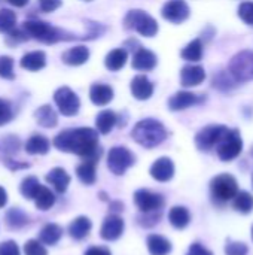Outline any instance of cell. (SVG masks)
Instances as JSON below:
<instances>
[{
  "instance_id": "obj_32",
  "label": "cell",
  "mask_w": 253,
  "mask_h": 255,
  "mask_svg": "<svg viewBox=\"0 0 253 255\" xmlns=\"http://www.w3.org/2000/svg\"><path fill=\"white\" fill-rule=\"evenodd\" d=\"M182 58L186 60V61H200L201 57H203V43L200 39H194L191 40L180 52Z\"/></svg>"
},
{
  "instance_id": "obj_44",
  "label": "cell",
  "mask_w": 253,
  "mask_h": 255,
  "mask_svg": "<svg viewBox=\"0 0 253 255\" xmlns=\"http://www.w3.org/2000/svg\"><path fill=\"white\" fill-rule=\"evenodd\" d=\"M13 117L12 112V106L7 100L0 99V126H4L6 123H9Z\"/></svg>"
},
{
  "instance_id": "obj_10",
  "label": "cell",
  "mask_w": 253,
  "mask_h": 255,
  "mask_svg": "<svg viewBox=\"0 0 253 255\" xmlns=\"http://www.w3.org/2000/svg\"><path fill=\"white\" fill-rule=\"evenodd\" d=\"M54 100H55L58 111L66 117H73L79 112V108H81L79 97L69 87L58 88L54 93Z\"/></svg>"
},
{
  "instance_id": "obj_20",
  "label": "cell",
  "mask_w": 253,
  "mask_h": 255,
  "mask_svg": "<svg viewBox=\"0 0 253 255\" xmlns=\"http://www.w3.org/2000/svg\"><path fill=\"white\" fill-rule=\"evenodd\" d=\"M89 58V49L84 45L73 46L63 54V61L69 66H81Z\"/></svg>"
},
{
  "instance_id": "obj_36",
  "label": "cell",
  "mask_w": 253,
  "mask_h": 255,
  "mask_svg": "<svg viewBox=\"0 0 253 255\" xmlns=\"http://www.w3.org/2000/svg\"><path fill=\"white\" fill-rule=\"evenodd\" d=\"M34 202H36L37 209H40V211H48V209H51V208L54 206V203H55V196H54V193H52L49 188L42 187L40 191L37 193Z\"/></svg>"
},
{
  "instance_id": "obj_6",
  "label": "cell",
  "mask_w": 253,
  "mask_h": 255,
  "mask_svg": "<svg viewBox=\"0 0 253 255\" xmlns=\"http://www.w3.org/2000/svg\"><path fill=\"white\" fill-rule=\"evenodd\" d=\"M228 72L236 78V81L240 82H248L253 81V52L252 51H242L236 54L230 64H228Z\"/></svg>"
},
{
  "instance_id": "obj_30",
  "label": "cell",
  "mask_w": 253,
  "mask_h": 255,
  "mask_svg": "<svg viewBox=\"0 0 253 255\" xmlns=\"http://www.w3.org/2000/svg\"><path fill=\"white\" fill-rule=\"evenodd\" d=\"M25 151L31 155H43L49 151V140L45 136H31L25 143Z\"/></svg>"
},
{
  "instance_id": "obj_4",
  "label": "cell",
  "mask_w": 253,
  "mask_h": 255,
  "mask_svg": "<svg viewBox=\"0 0 253 255\" xmlns=\"http://www.w3.org/2000/svg\"><path fill=\"white\" fill-rule=\"evenodd\" d=\"M124 27L127 30H136L145 37H154L158 33V22L140 9H133L125 15Z\"/></svg>"
},
{
  "instance_id": "obj_37",
  "label": "cell",
  "mask_w": 253,
  "mask_h": 255,
  "mask_svg": "<svg viewBox=\"0 0 253 255\" xmlns=\"http://www.w3.org/2000/svg\"><path fill=\"white\" fill-rule=\"evenodd\" d=\"M16 24V15L10 9H0V31L9 33Z\"/></svg>"
},
{
  "instance_id": "obj_19",
  "label": "cell",
  "mask_w": 253,
  "mask_h": 255,
  "mask_svg": "<svg viewBox=\"0 0 253 255\" xmlns=\"http://www.w3.org/2000/svg\"><path fill=\"white\" fill-rule=\"evenodd\" d=\"M89 99L97 106H106L113 99V90L106 84H92L89 88Z\"/></svg>"
},
{
  "instance_id": "obj_15",
  "label": "cell",
  "mask_w": 253,
  "mask_h": 255,
  "mask_svg": "<svg viewBox=\"0 0 253 255\" xmlns=\"http://www.w3.org/2000/svg\"><path fill=\"white\" fill-rule=\"evenodd\" d=\"M151 176L158 182H169L174 176V164L169 157H161L151 166Z\"/></svg>"
},
{
  "instance_id": "obj_48",
  "label": "cell",
  "mask_w": 253,
  "mask_h": 255,
  "mask_svg": "<svg viewBox=\"0 0 253 255\" xmlns=\"http://www.w3.org/2000/svg\"><path fill=\"white\" fill-rule=\"evenodd\" d=\"M85 255H112V253L107 248H103V247H92L85 253Z\"/></svg>"
},
{
  "instance_id": "obj_53",
  "label": "cell",
  "mask_w": 253,
  "mask_h": 255,
  "mask_svg": "<svg viewBox=\"0 0 253 255\" xmlns=\"http://www.w3.org/2000/svg\"><path fill=\"white\" fill-rule=\"evenodd\" d=\"M252 187H253V176H252Z\"/></svg>"
},
{
  "instance_id": "obj_14",
  "label": "cell",
  "mask_w": 253,
  "mask_h": 255,
  "mask_svg": "<svg viewBox=\"0 0 253 255\" xmlns=\"http://www.w3.org/2000/svg\"><path fill=\"white\" fill-rule=\"evenodd\" d=\"M206 100V97L203 96H197L194 93H189V91H179L176 93L174 96L170 97L169 100V108L171 111H183L189 106H194V105H200Z\"/></svg>"
},
{
  "instance_id": "obj_38",
  "label": "cell",
  "mask_w": 253,
  "mask_h": 255,
  "mask_svg": "<svg viewBox=\"0 0 253 255\" xmlns=\"http://www.w3.org/2000/svg\"><path fill=\"white\" fill-rule=\"evenodd\" d=\"M6 220H7V223H9V226H10V227H22V226L27 223V217H25V214H24L22 211L16 209V208L10 209V211L7 212Z\"/></svg>"
},
{
  "instance_id": "obj_24",
  "label": "cell",
  "mask_w": 253,
  "mask_h": 255,
  "mask_svg": "<svg viewBox=\"0 0 253 255\" xmlns=\"http://www.w3.org/2000/svg\"><path fill=\"white\" fill-rule=\"evenodd\" d=\"M98 160H92V158H85L84 163H81L76 167V175L81 179L82 184L85 185H92L95 182V166H97Z\"/></svg>"
},
{
  "instance_id": "obj_2",
  "label": "cell",
  "mask_w": 253,
  "mask_h": 255,
  "mask_svg": "<svg viewBox=\"0 0 253 255\" xmlns=\"http://www.w3.org/2000/svg\"><path fill=\"white\" fill-rule=\"evenodd\" d=\"M167 130L163 126V123L154 120V118H146L139 121L133 131H131V137L142 146L145 148H155L158 145H161L166 139H167Z\"/></svg>"
},
{
  "instance_id": "obj_21",
  "label": "cell",
  "mask_w": 253,
  "mask_h": 255,
  "mask_svg": "<svg viewBox=\"0 0 253 255\" xmlns=\"http://www.w3.org/2000/svg\"><path fill=\"white\" fill-rule=\"evenodd\" d=\"M146 245L151 255H169L171 253V242L160 235H149Z\"/></svg>"
},
{
  "instance_id": "obj_40",
  "label": "cell",
  "mask_w": 253,
  "mask_h": 255,
  "mask_svg": "<svg viewBox=\"0 0 253 255\" xmlns=\"http://www.w3.org/2000/svg\"><path fill=\"white\" fill-rule=\"evenodd\" d=\"M249 248L243 242H233L228 241L225 245V254L227 255H248Z\"/></svg>"
},
{
  "instance_id": "obj_28",
  "label": "cell",
  "mask_w": 253,
  "mask_h": 255,
  "mask_svg": "<svg viewBox=\"0 0 253 255\" xmlns=\"http://www.w3.org/2000/svg\"><path fill=\"white\" fill-rule=\"evenodd\" d=\"M34 117H36L37 124L42 126V127H46V128H52V127H55L57 123H58V117H57L55 111H54L49 105L40 106V108L36 111Z\"/></svg>"
},
{
  "instance_id": "obj_39",
  "label": "cell",
  "mask_w": 253,
  "mask_h": 255,
  "mask_svg": "<svg viewBox=\"0 0 253 255\" xmlns=\"http://www.w3.org/2000/svg\"><path fill=\"white\" fill-rule=\"evenodd\" d=\"M0 76L4 79H13L15 73H13V60L10 57H0Z\"/></svg>"
},
{
  "instance_id": "obj_13",
  "label": "cell",
  "mask_w": 253,
  "mask_h": 255,
  "mask_svg": "<svg viewBox=\"0 0 253 255\" xmlns=\"http://www.w3.org/2000/svg\"><path fill=\"white\" fill-rule=\"evenodd\" d=\"M124 227H125L124 220L121 217L112 214V215L104 218V221L101 224V229H100V236H101V239L109 241V242L116 241V239H119L122 236Z\"/></svg>"
},
{
  "instance_id": "obj_47",
  "label": "cell",
  "mask_w": 253,
  "mask_h": 255,
  "mask_svg": "<svg viewBox=\"0 0 253 255\" xmlns=\"http://www.w3.org/2000/svg\"><path fill=\"white\" fill-rule=\"evenodd\" d=\"M186 255H213L212 251H209L206 247H203L201 244H192L188 250Z\"/></svg>"
},
{
  "instance_id": "obj_43",
  "label": "cell",
  "mask_w": 253,
  "mask_h": 255,
  "mask_svg": "<svg viewBox=\"0 0 253 255\" xmlns=\"http://www.w3.org/2000/svg\"><path fill=\"white\" fill-rule=\"evenodd\" d=\"M24 253L25 255H48L43 244L37 241H28L24 247Z\"/></svg>"
},
{
  "instance_id": "obj_5",
  "label": "cell",
  "mask_w": 253,
  "mask_h": 255,
  "mask_svg": "<svg viewBox=\"0 0 253 255\" xmlns=\"http://www.w3.org/2000/svg\"><path fill=\"white\" fill-rule=\"evenodd\" d=\"M210 193L218 205H224L230 200H234V197L239 193V185L234 176L228 173L218 175L210 182Z\"/></svg>"
},
{
  "instance_id": "obj_42",
  "label": "cell",
  "mask_w": 253,
  "mask_h": 255,
  "mask_svg": "<svg viewBox=\"0 0 253 255\" xmlns=\"http://www.w3.org/2000/svg\"><path fill=\"white\" fill-rule=\"evenodd\" d=\"M239 16L246 24L253 25V1H245L239 6Z\"/></svg>"
},
{
  "instance_id": "obj_26",
  "label": "cell",
  "mask_w": 253,
  "mask_h": 255,
  "mask_svg": "<svg viewBox=\"0 0 253 255\" xmlns=\"http://www.w3.org/2000/svg\"><path fill=\"white\" fill-rule=\"evenodd\" d=\"M127 60H128L127 51L122 49V48H116V49L110 51V52L106 55V58H104V66H106L110 72H118V70H121V69L125 66Z\"/></svg>"
},
{
  "instance_id": "obj_9",
  "label": "cell",
  "mask_w": 253,
  "mask_h": 255,
  "mask_svg": "<svg viewBox=\"0 0 253 255\" xmlns=\"http://www.w3.org/2000/svg\"><path fill=\"white\" fill-rule=\"evenodd\" d=\"M133 164H134V155L125 146H113L109 151L107 167L113 175L116 176L124 175Z\"/></svg>"
},
{
  "instance_id": "obj_45",
  "label": "cell",
  "mask_w": 253,
  "mask_h": 255,
  "mask_svg": "<svg viewBox=\"0 0 253 255\" xmlns=\"http://www.w3.org/2000/svg\"><path fill=\"white\" fill-rule=\"evenodd\" d=\"M0 255H19V248L13 241L0 244Z\"/></svg>"
},
{
  "instance_id": "obj_51",
  "label": "cell",
  "mask_w": 253,
  "mask_h": 255,
  "mask_svg": "<svg viewBox=\"0 0 253 255\" xmlns=\"http://www.w3.org/2000/svg\"><path fill=\"white\" fill-rule=\"evenodd\" d=\"M110 209L115 211V212H116V211H122V209H124V205H122L121 202H115V203L110 205Z\"/></svg>"
},
{
  "instance_id": "obj_8",
  "label": "cell",
  "mask_w": 253,
  "mask_h": 255,
  "mask_svg": "<svg viewBox=\"0 0 253 255\" xmlns=\"http://www.w3.org/2000/svg\"><path fill=\"white\" fill-rule=\"evenodd\" d=\"M218 157L222 161H233L237 158L243 151V140L239 130H228L225 137L221 140V143L216 146Z\"/></svg>"
},
{
  "instance_id": "obj_29",
  "label": "cell",
  "mask_w": 253,
  "mask_h": 255,
  "mask_svg": "<svg viewBox=\"0 0 253 255\" xmlns=\"http://www.w3.org/2000/svg\"><path fill=\"white\" fill-rule=\"evenodd\" d=\"M118 118H116V114L113 111H101L97 118H95V127H97V131L101 133V134H107L112 131V128L115 127Z\"/></svg>"
},
{
  "instance_id": "obj_17",
  "label": "cell",
  "mask_w": 253,
  "mask_h": 255,
  "mask_svg": "<svg viewBox=\"0 0 253 255\" xmlns=\"http://www.w3.org/2000/svg\"><path fill=\"white\" fill-rule=\"evenodd\" d=\"M206 79V70L201 66L189 64L180 70V84L183 87H197Z\"/></svg>"
},
{
  "instance_id": "obj_1",
  "label": "cell",
  "mask_w": 253,
  "mask_h": 255,
  "mask_svg": "<svg viewBox=\"0 0 253 255\" xmlns=\"http://www.w3.org/2000/svg\"><path fill=\"white\" fill-rule=\"evenodd\" d=\"M54 146L63 152H72L82 158L98 160L101 148L98 146V133L89 127L63 130L54 139Z\"/></svg>"
},
{
  "instance_id": "obj_31",
  "label": "cell",
  "mask_w": 253,
  "mask_h": 255,
  "mask_svg": "<svg viewBox=\"0 0 253 255\" xmlns=\"http://www.w3.org/2000/svg\"><path fill=\"white\" fill-rule=\"evenodd\" d=\"M63 236V230L57 224H46L39 235V239L43 245H55Z\"/></svg>"
},
{
  "instance_id": "obj_11",
  "label": "cell",
  "mask_w": 253,
  "mask_h": 255,
  "mask_svg": "<svg viewBox=\"0 0 253 255\" xmlns=\"http://www.w3.org/2000/svg\"><path fill=\"white\" fill-rule=\"evenodd\" d=\"M134 203L140 212H155L164 208V197L149 190H137L134 193Z\"/></svg>"
},
{
  "instance_id": "obj_18",
  "label": "cell",
  "mask_w": 253,
  "mask_h": 255,
  "mask_svg": "<svg viewBox=\"0 0 253 255\" xmlns=\"http://www.w3.org/2000/svg\"><path fill=\"white\" fill-rule=\"evenodd\" d=\"M130 90L137 100H148L154 94V84L148 79V76L137 75L136 78H133L130 84Z\"/></svg>"
},
{
  "instance_id": "obj_46",
  "label": "cell",
  "mask_w": 253,
  "mask_h": 255,
  "mask_svg": "<svg viewBox=\"0 0 253 255\" xmlns=\"http://www.w3.org/2000/svg\"><path fill=\"white\" fill-rule=\"evenodd\" d=\"M39 6L43 12H52L61 6V0H39Z\"/></svg>"
},
{
  "instance_id": "obj_52",
  "label": "cell",
  "mask_w": 253,
  "mask_h": 255,
  "mask_svg": "<svg viewBox=\"0 0 253 255\" xmlns=\"http://www.w3.org/2000/svg\"><path fill=\"white\" fill-rule=\"evenodd\" d=\"M252 239H253V227H252Z\"/></svg>"
},
{
  "instance_id": "obj_33",
  "label": "cell",
  "mask_w": 253,
  "mask_h": 255,
  "mask_svg": "<svg viewBox=\"0 0 253 255\" xmlns=\"http://www.w3.org/2000/svg\"><path fill=\"white\" fill-rule=\"evenodd\" d=\"M233 206L240 214H251L253 211V196L248 191H239L233 200Z\"/></svg>"
},
{
  "instance_id": "obj_50",
  "label": "cell",
  "mask_w": 253,
  "mask_h": 255,
  "mask_svg": "<svg viewBox=\"0 0 253 255\" xmlns=\"http://www.w3.org/2000/svg\"><path fill=\"white\" fill-rule=\"evenodd\" d=\"M7 1L13 6H18V7H22L28 3V0H7Z\"/></svg>"
},
{
  "instance_id": "obj_49",
  "label": "cell",
  "mask_w": 253,
  "mask_h": 255,
  "mask_svg": "<svg viewBox=\"0 0 253 255\" xmlns=\"http://www.w3.org/2000/svg\"><path fill=\"white\" fill-rule=\"evenodd\" d=\"M6 202H7V194H6L4 188L0 187V208H3L6 205Z\"/></svg>"
},
{
  "instance_id": "obj_35",
  "label": "cell",
  "mask_w": 253,
  "mask_h": 255,
  "mask_svg": "<svg viewBox=\"0 0 253 255\" xmlns=\"http://www.w3.org/2000/svg\"><path fill=\"white\" fill-rule=\"evenodd\" d=\"M239 82L236 81V78L230 73V72H219L218 75L213 76V81H212V85L218 90H222V91H227V90H231L237 85Z\"/></svg>"
},
{
  "instance_id": "obj_27",
  "label": "cell",
  "mask_w": 253,
  "mask_h": 255,
  "mask_svg": "<svg viewBox=\"0 0 253 255\" xmlns=\"http://www.w3.org/2000/svg\"><path fill=\"white\" fill-rule=\"evenodd\" d=\"M169 221L174 229L182 230V229L188 227V224L191 221V214L183 206H174L169 212Z\"/></svg>"
},
{
  "instance_id": "obj_7",
  "label": "cell",
  "mask_w": 253,
  "mask_h": 255,
  "mask_svg": "<svg viewBox=\"0 0 253 255\" xmlns=\"http://www.w3.org/2000/svg\"><path fill=\"white\" fill-rule=\"evenodd\" d=\"M228 127L225 126H207L201 128L195 136V145L200 151H210L216 148L221 140L228 133Z\"/></svg>"
},
{
  "instance_id": "obj_41",
  "label": "cell",
  "mask_w": 253,
  "mask_h": 255,
  "mask_svg": "<svg viewBox=\"0 0 253 255\" xmlns=\"http://www.w3.org/2000/svg\"><path fill=\"white\" fill-rule=\"evenodd\" d=\"M143 215H140L137 218L139 224L143 226V227H152L155 226L160 218H161V211H155V212H142Z\"/></svg>"
},
{
  "instance_id": "obj_22",
  "label": "cell",
  "mask_w": 253,
  "mask_h": 255,
  "mask_svg": "<svg viewBox=\"0 0 253 255\" xmlns=\"http://www.w3.org/2000/svg\"><path fill=\"white\" fill-rule=\"evenodd\" d=\"M46 182L51 184V185L55 188V191L64 193V191L67 190L69 184H70V176H69V173H67L64 169L55 167V169H52V170L46 175Z\"/></svg>"
},
{
  "instance_id": "obj_34",
  "label": "cell",
  "mask_w": 253,
  "mask_h": 255,
  "mask_svg": "<svg viewBox=\"0 0 253 255\" xmlns=\"http://www.w3.org/2000/svg\"><path fill=\"white\" fill-rule=\"evenodd\" d=\"M40 188H42V185L39 184V181H37L36 176H27V178L21 182L19 191H21V194H22L25 199L31 200V199H36V196H37V193L40 191Z\"/></svg>"
},
{
  "instance_id": "obj_12",
  "label": "cell",
  "mask_w": 253,
  "mask_h": 255,
  "mask_svg": "<svg viewBox=\"0 0 253 255\" xmlns=\"http://www.w3.org/2000/svg\"><path fill=\"white\" fill-rule=\"evenodd\" d=\"M161 13H163L164 19H167L173 24H180L188 19L191 10L185 0H169L163 6Z\"/></svg>"
},
{
  "instance_id": "obj_25",
  "label": "cell",
  "mask_w": 253,
  "mask_h": 255,
  "mask_svg": "<svg viewBox=\"0 0 253 255\" xmlns=\"http://www.w3.org/2000/svg\"><path fill=\"white\" fill-rule=\"evenodd\" d=\"M91 227H92V224H91L89 218L78 217L69 226V235L76 241H82L88 236V233L91 232Z\"/></svg>"
},
{
  "instance_id": "obj_3",
  "label": "cell",
  "mask_w": 253,
  "mask_h": 255,
  "mask_svg": "<svg viewBox=\"0 0 253 255\" xmlns=\"http://www.w3.org/2000/svg\"><path fill=\"white\" fill-rule=\"evenodd\" d=\"M24 30L28 33L30 37H34L40 42L45 43H55L60 40H72L76 39V36L66 33L64 30H60L57 27L49 25L45 21H39V19H28L24 22Z\"/></svg>"
},
{
  "instance_id": "obj_16",
  "label": "cell",
  "mask_w": 253,
  "mask_h": 255,
  "mask_svg": "<svg viewBox=\"0 0 253 255\" xmlns=\"http://www.w3.org/2000/svg\"><path fill=\"white\" fill-rule=\"evenodd\" d=\"M157 63H158L157 55H155L152 51L146 49V48H139V49L136 51L134 57H133V61H131L133 69L140 70V72L154 70L155 66H157Z\"/></svg>"
},
{
  "instance_id": "obj_23",
  "label": "cell",
  "mask_w": 253,
  "mask_h": 255,
  "mask_svg": "<svg viewBox=\"0 0 253 255\" xmlns=\"http://www.w3.org/2000/svg\"><path fill=\"white\" fill-rule=\"evenodd\" d=\"M46 66V54L43 51H33L21 58V67L30 72H37Z\"/></svg>"
}]
</instances>
